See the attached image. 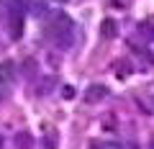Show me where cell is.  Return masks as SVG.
Listing matches in <instances>:
<instances>
[{
    "mask_svg": "<svg viewBox=\"0 0 154 149\" xmlns=\"http://www.w3.org/2000/svg\"><path fill=\"white\" fill-rule=\"evenodd\" d=\"M62 95H64V98H75V90H72L69 85H64V90H62Z\"/></svg>",
    "mask_w": 154,
    "mask_h": 149,
    "instance_id": "7",
    "label": "cell"
},
{
    "mask_svg": "<svg viewBox=\"0 0 154 149\" xmlns=\"http://www.w3.org/2000/svg\"><path fill=\"white\" fill-rule=\"evenodd\" d=\"M46 33H49L57 44H62V49H64V46L69 44V36H72V21L64 16V13H54V16L49 18Z\"/></svg>",
    "mask_w": 154,
    "mask_h": 149,
    "instance_id": "1",
    "label": "cell"
},
{
    "mask_svg": "<svg viewBox=\"0 0 154 149\" xmlns=\"http://www.w3.org/2000/svg\"><path fill=\"white\" fill-rule=\"evenodd\" d=\"M90 149H103V147H98V144H90Z\"/></svg>",
    "mask_w": 154,
    "mask_h": 149,
    "instance_id": "8",
    "label": "cell"
},
{
    "mask_svg": "<svg viewBox=\"0 0 154 149\" xmlns=\"http://www.w3.org/2000/svg\"><path fill=\"white\" fill-rule=\"evenodd\" d=\"M0 149H3V136H0Z\"/></svg>",
    "mask_w": 154,
    "mask_h": 149,
    "instance_id": "9",
    "label": "cell"
},
{
    "mask_svg": "<svg viewBox=\"0 0 154 149\" xmlns=\"http://www.w3.org/2000/svg\"><path fill=\"white\" fill-rule=\"evenodd\" d=\"M100 36H103V39H116V36H118V26H116L113 18H105V21L100 23Z\"/></svg>",
    "mask_w": 154,
    "mask_h": 149,
    "instance_id": "5",
    "label": "cell"
},
{
    "mask_svg": "<svg viewBox=\"0 0 154 149\" xmlns=\"http://www.w3.org/2000/svg\"><path fill=\"white\" fill-rule=\"evenodd\" d=\"M152 149H154V136H152Z\"/></svg>",
    "mask_w": 154,
    "mask_h": 149,
    "instance_id": "10",
    "label": "cell"
},
{
    "mask_svg": "<svg viewBox=\"0 0 154 149\" xmlns=\"http://www.w3.org/2000/svg\"><path fill=\"white\" fill-rule=\"evenodd\" d=\"M11 36L13 39H21L23 36V16L18 13V8L11 11Z\"/></svg>",
    "mask_w": 154,
    "mask_h": 149,
    "instance_id": "4",
    "label": "cell"
},
{
    "mask_svg": "<svg viewBox=\"0 0 154 149\" xmlns=\"http://www.w3.org/2000/svg\"><path fill=\"white\" fill-rule=\"evenodd\" d=\"M16 147H18V149H31V147H33L31 134H28V131H18V134H16Z\"/></svg>",
    "mask_w": 154,
    "mask_h": 149,
    "instance_id": "6",
    "label": "cell"
},
{
    "mask_svg": "<svg viewBox=\"0 0 154 149\" xmlns=\"http://www.w3.org/2000/svg\"><path fill=\"white\" fill-rule=\"evenodd\" d=\"M108 95V88L105 85H90V88H85V103H100V100Z\"/></svg>",
    "mask_w": 154,
    "mask_h": 149,
    "instance_id": "3",
    "label": "cell"
},
{
    "mask_svg": "<svg viewBox=\"0 0 154 149\" xmlns=\"http://www.w3.org/2000/svg\"><path fill=\"white\" fill-rule=\"evenodd\" d=\"M16 62L13 59H5L3 64H0V85H13V80H16Z\"/></svg>",
    "mask_w": 154,
    "mask_h": 149,
    "instance_id": "2",
    "label": "cell"
}]
</instances>
